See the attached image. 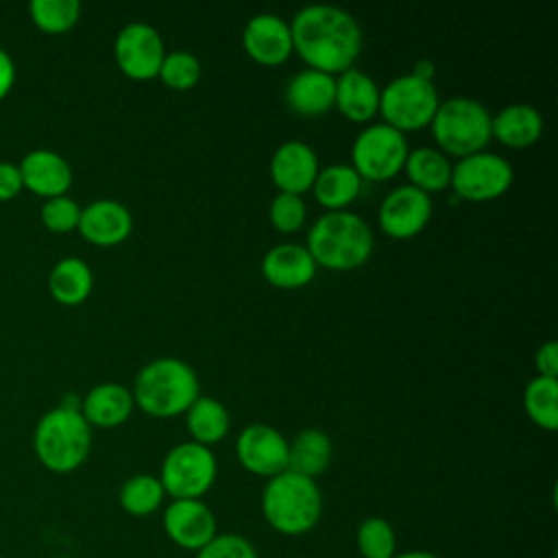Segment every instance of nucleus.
I'll use <instances>...</instances> for the list:
<instances>
[{
  "label": "nucleus",
  "instance_id": "1",
  "mask_svg": "<svg viewBox=\"0 0 558 558\" xmlns=\"http://www.w3.org/2000/svg\"><path fill=\"white\" fill-rule=\"evenodd\" d=\"M292 48L314 70L327 74L353 68L362 50V28L357 20L333 4L316 2L299 9L290 22Z\"/></svg>",
  "mask_w": 558,
  "mask_h": 558
},
{
  "label": "nucleus",
  "instance_id": "2",
  "mask_svg": "<svg viewBox=\"0 0 558 558\" xmlns=\"http://www.w3.org/2000/svg\"><path fill=\"white\" fill-rule=\"evenodd\" d=\"M262 514L283 536L307 534L323 514L320 488L312 477L286 469L268 477L262 490Z\"/></svg>",
  "mask_w": 558,
  "mask_h": 558
},
{
  "label": "nucleus",
  "instance_id": "3",
  "mask_svg": "<svg viewBox=\"0 0 558 558\" xmlns=\"http://www.w3.org/2000/svg\"><path fill=\"white\" fill-rule=\"evenodd\" d=\"M307 251L320 266L349 270L368 259L373 251V231L360 214L329 209L312 222L307 231Z\"/></svg>",
  "mask_w": 558,
  "mask_h": 558
},
{
  "label": "nucleus",
  "instance_id": "4",
  "mask_svg": "<svg viewBox=\"0 0 558 558\" xmlns=\"http://www.w3.org/2000/svg\"><path fill=\"white\" fill-rule=\"evenodd\" d=\"M92 425L78 408L59 403L44 412L33 432V451L39 464L52 473H72L89 456Z\"/></svg>",
  "mask_w": 558,
  "mask_h": 558
},
{
  "label": "nucleus",
  "instance_id": "5",
  "mask_svg": "<svg viewBox=\"0 0 558 558\" xmlns=\"http://www.w3.org/2000/svg\"><path fill=\"white\" fill-rule=\"evenodd\" d=\"M133 401L148 414L174 416L185 412L198 397L196 371L179 357L146 362L133 381Z\"/></svg>",
  "mask_w": 558,
  "mask_h": 558
},
{
  "label": "nucleus",
  "instance_id": "6",
  "mask_svg": "<svg viewBox=\"0 0 558 558\" xmlns=\"http://www.w3.org/2000/svg\"><path fill=\"white\" fill-rule=\"evenodd\" d=\"M429 124L438 146L458 157L482 150L490 140V113L480 100L469 96L438 102Z\"/></svg>",
  "mask_w": 558,
  "mask_h": 558
},
{
  "label": "nucleus",
  "instance_id": "7",
  "mask_svg": "<svg viewBox=\"0 0 558 558\" xmlns=\"http://www.w3.org/2000/svg\"><path fill=\"white\" fill-rule=\"evenodd\" d=\"M216 475L218 462L211 449L196 440H183L163 456L159 482L172 499H201Z\"/></svg>",
  "mask_w": 558,
  "mask_h": 558
},
{
  "label": "nucleus",
  "instance_id": "8",
  "mask_svg": "<svg viewBox=\"0 0 558 558\" xmlns=\"http://www.w3.org/2000/svg\"><path fill=\"white\" fill-rule=\"evenodd\" d=\"M438 102L434 83L408 72L395 76L384 89H379L377 111H381L386 124L403 133L429 124Z\"/></svg>",
  "mask_w": 558,
  "mask_h": 558
},
{
  "label": "nucleus",
  "instance_id": "9",
  "mask_svg": "<svg viewBox=\"0 0 558 558\" xmlns=\"http://www.w3.org/2000/svg\"><path fill=\"white\" fill-rule=\"evenodd\" d=\"M405 157V135L386 122L366 124L351 144V166L362 179H390L403 168Z\"/></svg>",
  "mask_w": 558,
  "mask_h": 558
},
{
  "label": "nucleus",
  "instance_id": "10",
  "mask_svg": "<svg viewBox=\"0 0 558 558\" xmlns=\"http://www.w3.org/2000/svg\"><path fill=\"white\" fill-rule=\"evenodd\" d=\"M512 166L506 157L488 150L464 155L451 166V185L458 198L488 201L501 196L512 183Z\"/></svg>",
  "mask_w": 558,
  "mask_h": 558
},
{
  "label": "nucleus",
  "instance_id": "11",
  "mask_svg": "<svg viewBox=\"0 0 558 558\" xmlns=\"http://www.w3.org/2000/svg\"><path fill=\"white\" fill-rule=\"evenodd\" d=\"M113 54L120 70L137 81L159 74L166 48L159 31L148 22L124 24L113 41Z\"/></svg>",
  "mask_w": 558,
  "mask_h": 558
},
{
  "label": "nucleus",
  "instance_id": "12",
  "mask_svg": "<svg viewBox=\"0 0 558 558\" xmlns=\"http://www.w3.org/2000/svg\"><path fill=\"white\" fill-rule=\"evenodd\" d=\"M288 438L268 423H251L235 438V456L253 475L272 477L288 469Z\"/></svg>",
  "mask_w": 558,
  "mask_h": 558
},
{
  "label": "nucleus",
  "instance_id": "13",
  "mask_svg": "<svg viewBox=\"0 0 558 558\" xmlns=\"http://www.w3.org/2000/svg\"><path fill=\"white\" fill-rule=\"evenodd\" d=\"M161 523L170 543L194 554L218 534L216 517L203 499H172Z\"/></svg>",
  "mask_w": 558,
  "mask_h": 558
},
{
  "label": "nucleus",
  "instance_id": "14",
  "mask_svg": "<svg viewBox=\"0 0 558 558\" xmlns=\"http://www.w3.org/2000/svg\"><path fill=\"white\" fill-rule=\"evenodd\" d=\"M432 216V196L416 185L392 187L377 209L379 227L392 238H410L418 233Z\"/></svg>",
  "mask_w": 558,
  "mask_h": 558
},
{
  "label": "nucleus",
  "instance_id": "15",
  "mask_svg": "<svg viewBox=\"0 0 558 558\" xmlns=\"http://www.w3.org/2000/svg\"><path fill=\"white\" fill-rule=\"evenodd\" d=\"M17 168L22 174V185L28 192L41 196L44 201L65 194L72 185L70 161L61 153L50 148L28 150Z\"/></svg>",
  "mask_w": 558,
  "mask_h": 558
},
{
  "label": "nucleus",
  "instance_id": "16",
  "mask_svg": "<svg viewBox=\"0 0 558 558\" xmlns=\"http://www.w3.org/2000/svg\"><path fill=\"white\" fill-rule=\"evenodd\" d=\"M318 174V155L303 140L281 142L270 157V177L281 192L301 194Z\"/></svg>",
  "mask_w": 558,
  "mask_h": 558
},
{
  "label": "nucleus",
  "instance_id": "17",
  "mask_svg": "<svg viewBox=\"0 0 558 558\" xmlns=\"http://www.w3.org/2000/svg\"><path fill=\"white\" fill-rule=\"evenodd\" d=\"M242 44L244 50L264 65H277L294 50L290 24L275 13L253 15L242 31Z\"/></svg>",
  "mask_w": 558,
  "mask_h": 558
},
{
  "label": "nucleus",
  "instance_id": "18",
  "mask_svg": "<svg viewBox=\"0 0 558 558\" xmlns=\"http://www.w3.org/2000/svg\"><path fill=\"white\" fill-rule=\"evenodd\" d=\"M81 235L98 246H113L122 242L133 229L131 209L113 198H96L81 207Z\"/></svg>",
  "mask_w": 558,
  "mask_h": 558
},
{
  "label": "nucleus",
  "instance_id": "19",
  "mask_svg": "<svg viewBox=\"0 0 558 558\" xmlns=\"http://www.w3.org/2000/svg\"><path fill=\"white\" fill-rule=\"evenodd\" d=\"M262 272L272 286L299 288V286H305L314 277L316 262L310 255L307 246L294 244V242H283V244H275L266 251V255L262 259Z\"/></svg>",
  "mask_w": 558,
  "mask_h": 558
},
{
  "label": "nucleus",
  "instance_id": "20",
  "mask_svg": "<svg viewBox=\"0 0 558 558\" xmlns=\"http://www.w3.org/2000/svg\"><path fill=\"white\" fill-rule=\"evenodd\" d=\"M336 78L323 70L305 68L286 85V105L299 116H320L333 105Z\"/></svg>",
  "mask_w": 558,
  "mask_h": 558
},
{
  "label": "nucleus",
  "instance_id": "21",
  "mask_svg": "<svg viewBox=\"0 0 558 558\" xmlns=\"http://www.w3.org/2000/svg\"><path fill=\"white\" fill-rule=\"evenodd\" d=\"M133 392L118 381H102L81 399V414L89 425L116 427L133 412Z\"/></svg>",
  "mask_w": 558,
  "mask_h": 558
},
{
  "label": "nucleus",
  "instance_id": "22",
  "mask_svg": "<svg viewBox=\"0 0 558 558\" xmlns=\"http://www.w3.org/2000/svg\"><path fill=\"white\" fill-rule=\"evenodd\" d=\"M333 105L355 122H366L379 107V85L360 68H347L336 78Z\"/></svg>",
  "mask_w": 558,
  "mask_h": 558
},
{
  "label": "nucleus",
  "instance_id": "23",
  "mask_svg": "<svg viewBox=\"0 0 558 558\" xmlns=\"http://www.w3.org/2000/svg\"><path fill=\"white\" fill-rule=\"evenodd\" d=\"M543 133V116L530 102H510L490 116V135L501 144L523 148L534 144Z\"/></svg>",
  "mask_w": 558,
  "mask_h": 558
},
{
  "label": "nucleus",
  "instance_id": "24",
  "mask_svg": "<svg viewBox=\"0 0 558 558\" xmlns=\"http://www.w3.org/2000/svg\"><path fill=\"white\" fill-rule=\"evenodd\" d=\"M331 438L318 427H305L292 438V442H288V471L314 480L325 473L331 462Z\"/></svg>",
  "mask_w": 558,
  "mask_h": 558
},
{
  "label": "nucleus",
  "instance_id": "25",
  "mask_svg": "<svg viewBox=\"0 0 558 558\" xmlns=\"http://www.w3.org/2000/svg\"><path fill=\"white\" fill-rule=\"evenodd\" d=\"M94 288V272L81 257H61L50 275H48V290L57 303L63 305H78L83 303Z\"/></svg>",
  "mask_w": 558,
  "mask_h": 558
},
{
  "label": "nucleus",
  "instance_id": "26",
  "mask_svg": "<svg viewBox=\"0 0 558 558\" xmlns=\"http://www.w3.org/2000/svg\"><path fill=\"white\" fill-rule=\"evenodd\" d=\"M314 196L329 209L347 207L362 187V177L351 163H331L318 170L314 183Z\"/></svg>",
  "mask_w": 558,
  "mask_h": 558
},
{
  "label": "nucleus",
  "instance_id": "27",
  "mask_svg": "<svg viewBox=\"0 0 558 558\" xmlns=\"http://www.w3.org/2000/svg\"><path fill=\"white\" fill-rule=\"evenodd\" d=\"M403 168L410 177V183L427 194L447 187L451 181L449 157L432 146H418L414 150H408Z\"/></svg>",
  "mask_w": 558,
  "mask_h": 558
},
{
  "label": "nucleus",
  "instance_id": "28",
  "mask_svg": "<svg viewBox=\"0 0 558 558\" xmlns=\"http://www.w3.org/2000/svg\"><path fill=\"white\" fill-rule=\"evenodd\" d=\"M185 423L192 438L209 447L229 432V412L216 397L198 395L185 410Z\"/></svg>",
  "mask_w": 558,
  "mask_h": 558
},
{
  "label": "nucleus",
  "instance_id": "29",
  "mask_svg": "<svg viewBox=\"0 0 558 558\" xmlns=\"http://www.w3.org/2000/svg\"><path fill=\"white\" fill-rule=\"evenodd\" d=\"M166 490L157 475L153 473H135L120 486L118 501L122 510L131 517H148L159 510L163 504Z\"/></svg>",
  "mask_w": 558,
  "mask_h": 558
},
{
  "label": "nucleus",
  "instance_id": "30",
  "mask_svg": "<svg viewBox=\"0 0 558 558\" xmlns=\"http://www.w3.org/2000/svg\"><path fill=\"white\" fill-rule=\"evenodd\" d=\"M523 405L530 418L545 427L556 429L558 425V377L536 375L523 390Z\"/></svg>",
  "mask_w": 558,
  "mask_h": 558
},
{
  "label": "nucleus",
  "instance_id": "31",
  "mask_svg": "<svg viewBox=\"0 0 558 558\" xmlns=\"http://www.w3.org/2000/svg\"><path fill=\"white\" fill-rule=\"evenodd\" d=\"M33 24L50 35L70 31L81 17L78 0H33L28 4Z\"/></svg>",
  "mask_w": 558,
  "mask_h": 558
},
{
  "label": "nucleus",
  "instance_id": "32",
  "mask_svg": "<svg viewBox=\"0 0 558 558\" xmlns=\"http://www.w3.org/2000/svg\"><path fill=\"white\" fill-rule=\"evenodd\" d=\"M355 545L362 558H395L397 534L381 517H368L357 525Z\"/></svg>",
  "mask_w": 558,
  "mask_h": 558
},
{
  "label": "nucleus",
  "instance_id": "33",
  "mask_svg": "<svg viewBox=\"0 0 558 558\" xmlns=\"http://www.w3.org/2000/svg\"><path fill=\"white\" fill-rule=\"evenodd\" d=\"M159 78L172 89H190L201 78V61L190 50H172L163 54Z\"/></svg>",
  "mask_w": 558,
  "mask_h": 558
},
{
  "label": "nucleus",
  "instance_id": "34",
  "mask_svg": "<svg viewBox=\"0 0 558 558\" xmlns=\"http://www.w3.org/2000/svg\"><path fill=\"white\" fill-rule=\"evenodd\" d=\"M39 218H41V222H44V227L48 231H52V233H70V231H74L78 227L81 205L72 196H68V194L52 196V198L44 201Z\"/></svg>",
  "mask_w": 558,
  "mask_h": 558
},
{
  "label": "nucleus",
  "instance_id": "35",
  "mask_svg": "<svg viewBox=\"0 0 558 558\" xmlns=\"http://www.w3.org/2000/svg\"><path fill=\"white\" fill-rule=\"evenodd\" d=\"M268 214H270V222L275 225V229L296 231L305 222L307 207H305V201L301 198V194L279 192L272 196Z\"/></svg>",
  "mask_w": 558,
  "mask_h": 558
},
{
  "label": "nucleus",
  "instance_id": "36",
  "mask_svg": "<svg viewBox=\"0 0 558 558\" xmlns=\"http://www.w3.org/2000/svg\"><path fill=\"white\" fill-rule=\"evenodd\" d=\"M196 558H257V549L242 534L225 532L216 534L205 547H201Z\"/></svg>",
  "mask_w": 558,
  "mask_h": 558
},
{
  "label": "nucleus",
  "instance_id": "37",
  "mask_svg": "<svg viewBox=\"0 0 558 558\" xmlns=\"http://www.w3.org/2000/svg\"><path fill=\"white\" fill-rule=\"evenodd\" d=\"M24 190L17 163L0 161V203L13 201Z\"/></svg>",
  "mask_w": 558,
  "mask_h": 558
},
{
  "label": "nucleus",
  "instance_id": "38",
  "mask_svg": "<svg viewBox=\"0 0 558 558\" xmlns=\"http://www.w3.org/2000/svg\"><path fill=\"white\" fill-rule=\"evenodd\" d=\"M536 368L538 375H547V377H556L558 375V342L556 340H547L536 349Z\"/></svg>",
  "mask_w": 558,
  "mask_h": 558
},
{
  "label": "nucleus",
  "instance_id": "39",
  "mask_svg": "<svg viewBox=\"0 0 558 558\" xmlns=\"http://www.w3.org/2000/svg\"><path fill=\"white\" fill-rule=\"evenodd\" d=\"M13 83H15V61L4 48H0V102L9 96V92L13 89Z\"/></svg>",
  "mask_w": 558,
  "mask_h": 558
},
{
  "label": "nucleus",
  "instance_id": "40",
  "mask_svg": "<svg viewBox=\"0 0 558 558\" xmlns=\"http://www.w3.org/2000/svg\"><path fill=\"white\" fill-rule=\"evenodd\" d=\"M436 72V65L432 63V59H418L414 65H412V74L418 76V78H425V81H432Z\"/></svg>",
  "mask_w": 558,
  "mask_h": 558
},
{
  "label": "nucleus",
  "instance_id": "41",
  "mask_svg": "<svg viewBox=\"0 0 558 558\" xmlns=\"http://www.w3.org/2000/svg\"><path fill=\"white\" fill-rule=\"evenodd\" d=\"M395 558H440V556L434 551H427V549H408V551L395 554Z\"/></svg>",
  "mask_w": 558,
  "mask_h": 558
}]
</instances>
